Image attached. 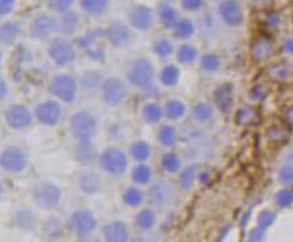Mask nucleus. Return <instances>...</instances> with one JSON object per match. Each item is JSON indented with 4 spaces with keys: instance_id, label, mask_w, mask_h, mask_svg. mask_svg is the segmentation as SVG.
I'll use <instances>...</instances> for the list:
<instances>
[{
    "instance_id": "38",
    "label": "nucleus",
    "mask_w": 293,
    "mask_h": 242,
    "mask_svg": "<svg viewBox=\"0 0 293 242\" xmlns=\"http://www.w3.org/2000/svg\"><path fill=\"white\" fill-rule=\"evenodd\" d=\"M130 156L137 162H146L152 156V147L146 141H137L131 145Z\"/></svg>"
},
{
    "instance_id": "47",
    "label": "nucleus",
    "mask_w": 293,
    "mask_h": 242,
    "mask_svg": "<svg viewBox=\"0 0 293 242\" xmlns=\"http://www.w3.org/2000/svg\"><path fill=\"white\" fill-rule=\"evenodd\" d=\"M275 218H276V215L270 210L260 211L259 215H257V225L264 229H268L275 222Z\"/></svg>"
},
{
    "instance_id": "48",
    "label": "nucleus",
    "mask_w": 293,
    "mask_h": 242,
    "mask_svg": "<svg viewBox=\"0 0 293 242\" xmlns=\"http://www.w3.org/2000/svg\"><path fill=\"white\" fill-rule=\"evenodd\" d=\"M292 193L288 190H280L279 193L275 195V202L279 208H285L292 202Z\"/></svg>"
},
{
    "instance_id": "7",
    "label": "nucleus",
    "mask_w": 293,
    "mask_h": 242,
    "mask_svg": "<svg viewBox=\"0 0 293 242\" xmlns=\"http://www.w3.org/2000/svg\"><path fill=\"white\" fill-rule=\"evenodd\" d=\"M128 94L129 90L126 83L119 78H115V76H110V78L103 79L102 86H100L102 99H103L104 103L109 104V106H113V107L123 103L124 99L128 98Z\"/></svg>"
},
{
    "instance_id": "28",
    "label": "nucleus",
    "mask_w": 293,
    "mask_h": 242,
    "mask_svg": "<svg viewBox=\"0 0 293 242\" xmlns=\"http://www.w3.org/2000/svg\"><path fill=\"white\" fill-rule=\"evenodd\" d=\"M163 113L172 121H179L181 118H183L185 114H186V106H185L182 100L170 99L166 102Z\"/></svg>"
},
{
    "instance_id": "17",
    "label": "nucleus",
    "mask_w": 293,
    "mask_h": 242,
    "mask_svg": "<svg viewBox=\"0 0 293 242\" xmlns=\"http://www.w3.org/2000/svg\"><path fill=\"white\" fill-rule=\"evenodd\" d=\"M214 104L221 113H229L235 103V89L231 83H222L213 93Z\"/></svg>"
},
{
    "instance_id": "34",
    "label": "nucleus",
    "mask_w": 293,
    "mask_h": 242,
    "mask_svg": "<svg viewBox=\"0 0 293 242\" xmlns=\"http://www.w3.org/2000/svg\"><path fill=\"white\" fill-rule=\"evenodd\" d=\"M152 178V169L145 162H139V165H137L131 171V180L134 181L135 185H148Z\"/></svg>"
},
{
    "instance_id": "5",
    "label": "nucleus",
    "mask_w": 293,
    "mask_h": 242,
    "mask_svg": "<svg viewBox=\"0 0 293 242\" xmlns=\"http://www.w3.org/2000/svg\"><path fill=\"white\" fill-rule=\"evenodd\" d=\"M99 165L107 174L113 177H121L128 170L129 159L123 150L118 147H109L100 152Z\"/></svg>"
},
{
    "instance_id": "41",
    "label": "nucleus",
    "mask_w": 293,
    "mask_h": 242,
    "mask_svg": "<svg viewBox=\"0 0 293 242\" xmlns=\"http://www.w3.org/2000/svg\"><path fill=\"white\" fill-rule=\"evenodd\" d=\"M15 222L23 230H31L36 224V218L31 210H19L15 214Z\"/></svg>"
},
{
    "instance_id": "46",
    "label": "nucleus",
    "mask_w": 293,
    "mask_h": 242,
    "mask_svg": "<svg viewBox=\"0 0 293 242\" xmlns=\"http://www.w3.org/2000/svg\"><path fill=\"white\" fill-rule=\"evenodd\" d=\"M266 137L275 143H281L285 141V131L280 125H272L266 130Z\"/></svg>"
},
{
    "instance_id": "42",
    "label": "nucleus",
    "mask_w": 293,
    "mask_h": 242,
    "mask_svg": "<svg viewBox=\"0 0 293 242\" xmlns=\"http://www.w3.org/2000/svg\"><path fill=\"white\" fill-rule=\"evenodd\" d=\"M256 118V108L253 106H244V107L238 108L236 113L235 122L237 126H246L252 123Z\"/></svg>"
},
{
    "instance_id": "19",
    "label": "nucleus",
    "mask_w": 293,
    "mask_h": 242,
    "mask_svg": "<svg viewBox=\"0 0 293 242\" xmlns=\"http://www.w3.org/2000/svg\"><path fill=\"white\" fill-rule=\"evenodd\" d=\"M273 55V42L266 36H259L250 45V56L256 63L268 60Z\"/></svg>"
},
{
    "instance_id": "14",
    "label": "nucleus",
    "mask_w": 293,
    "mask_h": 242,
    "mask_svg": "<svg viewBox=\"0 0 293 242\" xmlns=\"http://www.w3.org/2000/svg\"><path fill=\"white\" fill-rule=\"evenodd\" d=\"M104 38L115 49H123L130 43L131 31L123 21H114L104 31Z\"/></svg>"
},
{
    "instance_id": "26",
    "label": "nucleus",
    "mask_w": 293,
    "mask_h": 242,
    "mask_svg": "<svg viewBox=\"0 0 293 242\" xmlns=\"http://www.w3.org/2000/svg\"><path fill=\"white\" fill-rule=\"evenodd\" d=\"M157 139L163 147H174L178 142V134L172 125H162L157 133Z\"/></svg>"
},
{
    "instance_id": "11",
    "label": "nucleus",
    "mask_w": 293,
    "mask_h": 242,
    "mask_svg": "<svg viewBox=\"0 0 293 242\" xmlns=\"http://www.w3.org/2000/svg\"><path fill=\"white\" fill-rule=\"evenodd\" d=\"M0 166L8 173H20L27 166V154L17 146H10L0 156Z\"/></svg>"
},
{
    "instance_id": "45",
    "label": "nucleus",
    "mask_w": 293,
    "mask_h": 242,
    "mask_svg": "<svg viewBox=\"0 0 293 242\" xmlns=\"http://www.w3.org/2000/svg\"><path fill=\"white\" fill-rule=\"evenodd\" d=\"M74 2L75 0H46L47 7L51 11L59 12V14H63L66 11L71 10Z\"/></svg>"
},
{
    "instance_id": "4",
    "label": "nucleus",
    "mask_w": 293,
    "mask_h": 242,
    "mask_svg": "<svg viewBox=\"0 0 293 242\" xmlns=\"http://www.w3.org/2000/svg\"><path fill=\"white\" fill-rule=\"evenodd\" d=\"M49 93L60 102L73 103L78 95V82L73 75L58 74L50 80Z\"/></svg>"
},
{
    "instance_id": "39",
    "label": "nucleus",
    "mask_w": 293,
    "mask_h": 242,
    "mask_svg": "<svg viewBox=\"0 0 293 242\" xmlns=\"http://www.w3.org/2000/svg\"><path fill=\"white\" fill-rule=\"evenodd\" d=\"M193 113V117L196 121H198L200 123H206L213 118V107L212 104L205 103V102H200L197 103L196 106L192 110Z\"/></svg>"
},
{
    "instance_id": "53",
    "label": "nucleus",
    "mask_w": 293,
    "mask_h": 242,
    "mask_svg": "<svg viewBox=\"0 0 293 242\" xmlns=\"http://www.w3.org/2000/svg\"><path fill=\"white\" fill-rule=\"evenodd\" d=\"M7 94H8L7 83H6L3 78L0 76V100H3L4 98L7 97Z\"/></svg>"
},
{
    "instance_id": "21",
    "label": "nucleus",
    "mask_w": 293,
    "mask_h": 242,
    "mask_svg": "<svg viewBox=\"0 0 293 242\" xmlns=\"http://www.w3.org/2000/svg\"><path fill=\"white\" fill-rule=\"evenodd\" d=\"M158 17L161 25L165 28H168V30H173L177 21H178L177 11L169 3H166V2L158 4Z\"/></svg>"
},
{
    "instance_id": "30",
    "label": "nucleus",
    "mask_w": 293,
    "mask_h": 242,
    "mask_svg": "<svg viewBox=\"0 0 293 242\" xmlns=\"http://www.w3.org/2000/svg\"><path fill=\"white\" fill-rule=\"evenodd\" d=\"M122 201L129 208H138L145 201V194L137 186H130L122 194Z\"/></svg>"
},
{
    "instance_id": "10",
    "label": "nucleus",
    "mask_w": 293,
    "mask_h": 242,
    "mask_svg": "<svg viewBox=\"0 0 293 242\" xmlns=\"http://www.w3.org/2000/svg\"><path fill=\"white\" fill-rule=\"evenodd\" d=\"M35 118L41 125L49 127L56 126L62 118V106L55 99L43 100L35 107Z\"/></svg>"
},
{
    "instance_id": "9",
    "label": "nucleus",
    "mask_w": 293,
    "mask_h": 242,
    "mask_svg": "<svg viewBox=\"0 0 293 242\" xmlns=\"http://www.w3.org/2000/svg\"><path fill=\"white\" fill-rule=\"evenodd\" d=\"M97 218L93 211L87 209H79L75 210L70 215V228L79 237H86L97 229Z\"/></svg>"
},
{
    "instance_id": "33",
    "label": "nucleus",
    "mask_w": 293,
    "mask_h": 242,
    "mask_svg": "<svg viewBox=\"0 0 293 242\" xmlns=\"http://www.w3.org/2000/svg\"><path fill=\"white\" fill-rule=\"evenodd\" d=\"M173 30H174L176 38L181 39V40H187V39L192 38L194 35V32H196L194 23L190 20V19H186V17L178 19V21H177Z\"/></svg>"
},
{
    "instance_id": "2",
    "label": "nucleus",
    "mask_w": 293,
    "mask_h": 242,
    "mask_svg": "<svg viewBox=\"0 0 293 242\" xmlns=\"http://www.w3.org/2000/svg\"><path fill=\"white\" fill-rule=\"evenodd\" d=\"M97 127V118L87 110L76 111L70 118V130L78 143H93Z\"/></svg>"
},
{
    "instance_id": "18",
    "label": "nucleus",
    "mask_w": 293,
    "mask_h": 242,
    "mask_svg": "<svg viewBox=\"0 0 293 242\" xmlns=\"http://www.w3.org/2000/svg\"><path fill=\"white\" fill-rule=\"evenodd\" d=\"M103 239L107 242H126L130 239L128 225L122 221H111L103 226Z\"/></svg>"
},
{
    "instance_id": "6",
    "label": "nucleus",
    "mask_w": 293,
    "mask_h": 242,
    "mask_svg": "<svg viewBox=\"0 0 293 242\" xmlns=\"http://www.w3.org/2000/svg\"><path fill=\"white\" fill-rule=\"evenodd\" d=\"M49 58L56 67H67L75 62L76 50L73 43L65 38H55L49 46Z\"/></svg>"
},
{
    "instance_id": "44",
    "label": "nucleus",
    "mask_w": 293,
    "mask_h": 242,
    "mask_svg": "<svg viewBox=\"0 0 293 242\" xmlns=\"http://www.w3.org/2000/svg\"><path fill=\"white\" fill-rule=\"evenodd\" d=\"M266 75L270 78L272 80H276V82H283V80L288 79L289 76V70L286 69L285 66L280 64V63H275V64H270L266 70Z\"/></svg>"
},
{
    "instance_id": "51",
    "label": "nucleus",
    "mask_w": 293,
    "mask_h": 242,
    "mask_svg": "<svg viewBox=\"0 0 293 242\" xmlns=\"http://www.w3.org/2000/svg\"><path fill=\"white\" fill-rule=\"evenodd\" d=\"M265 97L266 93L261 86H255L252 90H250V94H249V98H250L253 102H260V100H262Z\"/></svg>"
},
{
    "instance_id": "54",
    "label": "nucleus",
    "mask_w": 293,
    "mask_h": 242,
    "mask_svg": "<svg viewBox=\"0 0 293 242\" xmlns=\"http://www.w3.org/2000/svg\"><path fill=\"white\" fill-rule=\"evenodd\" d=\"M264 23H266V25H272V26H275V25H277L279 23V17H277V15H270V14H268L266 15V19H265V16H264Z\"/></svg>"
},
{
    "instance_id": "58",
    "label": "nucleus",
    "mask_w": 293,
    "mask_h": 242,
    "mask_svg": "<svg viewBox=\"0 0 293 242\" xmlns=\"http://www.w3.org/2000/svg\"><path fill=\"white\" fill-rule=\"evenodd\" d=\"M2 56L3 55H2V50H0V62H2Z\"/></svg>"
},
{
    "instance_id": "32",
    "label": "nucleus",
    "mask_w": 293,
    "mask_h": 242,
    "mask_svg": "<svg viewBox=\"0 0 293 242\" xmlns=\"http://www.w3.org/2000/svg\"><path fill=\"white\" fill-rule=\"evenodd\" d=\"M181 166H182V161H181V158H179V156L177 152L168 151L165 152L162 156V158H161V167L165 170L166 173L169 174L179 173Z\"/></svg>"
},
{
    "instance_id": "12",
    "label": "nucleus",
    "mask_w": 293,
    "mask_h": 242,
    "mask_svg": "<svg viewBox=\"0 0 293 242\" xmlns=\"http://www.w3.org/2000/svg\"><path fill=\"white\" fill-rule=\"evenodd\" d=\"M149 204L154 208L162 209L169 206L174 200V191L169 182L159 180L150 186L148 191Z\"/></svg>"
},
{
    "instance_id": "16",
    "label": "nucleus",
    "mask_w": 293,
    "mask_h": 242,
    "mask_svg": "<svg viewBox=\"0 0 293 242\" xmlns=\"http://www.w3.org/2000/svg\"><path fill=\"white\" fill-rule=\"evenodd\" d=\"M220 15L231 27H238L244 21V14L237 0H222L220 3Z\"/></svg>"
},
{
    "instance_id": "40",
    "label": "nucleus",
    "mask_w": 293,
    "mask_h": 242,
    "mask_svg": "<svg viewBox=\"0 0 293 242\" xmlns=\"http://www.w3.org/2000/svg\"><path fill=\"white\" fill-rule=\"evenodd\" d=\"M75 158L80 163L89 165L95 158V151L93 149V143H78L75 149Z\"/></svg>"
},
{
    "instance_id": "55",
    "label": "nucleus",
    "mask_w": 293,
    "mask_h": 242,
    "mask_svg": "<svg viewBox=\"0 0 293 242\" xmlns=\"http://www.w3.org/2000/svg\"><path fill=\"white\" fill-rule=\"evenodd\" d=\"M197 178H198V181H200L201 184H206L207 181L211 180V175H209L207 171H201V173L197 174Z\"/></svg>"
},
{
    "instance_id": "56",
    "label": "nucleus",
    "mask_w": 293,
    "mask_h": 242,
    "mask_svg": "<svg viewBox=\"0 0 293 242\" xmlns=\"http://www.w3.org/2000/svg\"><path fill=\"white\" fill-rule=\"evenodd\" d=\"M284 50H285L286 52H293V42L292 40H286V42L284 43Z\"/></svg>"
},
{
    "instance_id": "15",
    "label": "nucleus",
    "mask_w": 293,
    "mask_h": 242,
    "mask_svg": "<svg viewBox=\"0 0 293 242\" xmlns=\"http://www.w3.org/2000/svg\"><path fill=\"white\" fill-rule=\"evenodd\" d=\"M130 25L138 31H148L154 23V14L153 10L143 4H137L129 12Z\"/></svg>"
},
{
    "instance_id": "52",
    "label": "nucleus",
    "mask_w": 293,
    "mask_h": 242,
    "mask_svg": "<svg viewBox=\"0 0 293 242\" xmlns=\"http://www.w3.org/2000/svg\"><path fill=\"white\" fill-rule=\"evenodd\" d=\"M15 7V0H0V15H7Z\"/></svg>"
},
{
    "instance_id": "29",
    "label": "nucleus",
    "mask_w": 293,
    "mask_h": 242,
    "mask_svg": "<svg viewBox=\"0 0 293 242\" xmlns=\"http://www.w3.org/2000/svg\"><path fill=\"white\" fill-rule=\"evenodd\" d=\"M181 74L178 67L174 64H166L159 73V82L165 87H174L178 84Z\"/></svg>"
},
{
    "instance_id": "43",
    "label": "nucleus",
    "mask_w": 293,
    "mask_h": 242,
    "mask_svg": "<svg viewBox=\"0 0 293 242\" xmlns=\"http://www.w3.org/2000/svg\"><path fill=\"white\" fill-rule=\"evenodd\" d=\"M153 51L159 58H168V56H170L173 54L174 47H173V43L170 42L169 39H157L154 45H153Z\"/></svg>"
},
{
    "instance_id": "13",
    "label": "nucleus",
    "mask_w": 293,
    "mask_h": 242,
    "mask_svg": "<svg viewBox=\"0 0 293 242\" xmlns=\"http://www.w3.org/2000/svg\"><path fill=\"white\" fill-rule=\"evenodd\" d=\"M6 123L14 130H23L32 123V114L25 104H12L6 110Z\"/></svg>"
},
{
    "instance_id": "22",
    "label": "nucleus",
    "mask_w": 293,
    "mask_h": 242,
    "mask_svg": "<svg viewBox=\"0 0 293 242\" xmlns=\"http://www.w3.org/2000/svg\"><path fill=\"white\" fill-rule=\"evenodd\" d=\"M135 228L141 230V232H149L157 224V215L152 209H142L138 214L135 215L134 219Z\"/></svg>"
},
{
    "instance_id": "23",
    "label": "nucleus",
    "mask_w": 293,
    "mask_h": 242,
    "mask_svg": "<svg viewBox=\"0 0 293 242\" xmlns=\"http://www.w3.org/2000/svg\"><path fill=\"white\" fill-rule=\"evenodd\" d=\"M79 27V15L75 11H66L63 12L60 21H59V28L62 30L63 34L73 35L75 34L76 30Z\"/></svg>"
},
{
    "instance_id": "49",
    "label": "nucleus",
    "mask_w": 293,
    "mask_h": 242,
    "mask_svg": "<svg viewBox=\"0 0 293 242\" xmlns=\"http://www.w3.org/2000/svg\"><path fill=\"white\" fill-rule=\"evenodd\" d=\"M265 230L266 229H264V228H261V226L257 225V228L252 229V230H250V233H249L248 241H250V242L264 241V239H265V237H266Z\"/></svg>"
},
{
    "instance_id": "57",
    "label": "nucleus",
    "mask_w": 293,
    "mask_h": 242,
    "mask_svg": "<svg viewBox=\"0 0 293 242\" xmlns=\"http://www.w3.org/2000/svg\"><path fill=\"white\" fill-rule=\"evenodd\" d=\"M253 3L257 4V6H264L265 3H268V2H270V0H252Z\"/></svg>"
},
{
    "instance_id": "24",
    "label": "nucleus",
    "mask_w": 293,
    "mask_h": 242,
    "mask_svg": "<svg viewBox=\"0 0 293 242\" xmlns=\"http://www.w3.org/2000/svg\"><path fill=\"white\" fill-rule=\"evenodd\" d=\"M20 35V26L16 21H7L0 27V42L12 46Z\"/></svg>"
},
{
    "instance_id": "59",
    "label": "nucleus",
    "mask_w": 293,
    "mask_h": 242,
    "mask_svg": "<svg viewBox=\"0 0 293 242\" xmlns=\"http://www.w3.org/2000/svg\"><path fill=\"white\" fill-rule=\"evenodd\" d=\"M0 195H2V185H0Z\"/></svg>"
},
{
    "instance_id": "27",
    "label": "nucleus",
    "mask_w": 293,
    "mask_h": 242,
    "mask_svg": "<svg viewBox=\"0 0 293 242\" xmlns=\"http://www.w3.org/2000/svg\"><path fill=\"white\" fill-rule=\"evenodd\" d=\"M80 8L90 16H100L109 8V0H80Z\"/></svg>"
},
{
    "instance_id": "35",
    "label": "nucleus",
    "mask_w": 293,
    "mask_h": 242,
    "mask_svg": "<svg viewBox=\"0 0 293 242\" xmlns=\"http://www.w3.org/2000/svg\"><path fill=\"white\" fill-rule=\"evenodd\" d=\"M102 82H103V78L100 75L98 71H86L80 76V84H82V89L86 91H95L102 86Z\"/></svg>"
},
{
    "instance_id": "36",
    "label": "nucleus",
    "mask_w": 293,
    "mask_h": 242,
    "mask_svg": "<svg viewBox=\"0 0 293 242\" xmlns=\"http://www.w3.org/2000/svg\"><path fill=\"white\" fill-rule=\"evenodd\" d=\"M197 174H198V166L197 165H189L185 169L181 170L178 178V185L182 190H189L190 187L193 186L194 181L197 180Z\"/></svg>"
},
{
    "instance_id": "25",
    "label": "nucleus",
    "mask_w": 293,
    "mask_h": 242,
    "mask_svg": "<svg viewBox=\"0 0 293 242\" xmlns=\"http://www.w3.org/2000/svg\"><path fill=\"white\" fill-rule=\"evenodd\" d=\"M163 115H165L163 108L158 103H154V102L146 103L142 107V118L149 125H157V123H159V122L162 121Z\"/></svg>"
},
{
    "instance_id": "1",
    "label": "nucleus",
    "mask_w": 293,
    "mask_h": 242,
    "mask_svg": "<svg viewBox=\"0 0 293 242\" xmlns=\"http://www.w3.org/2000/svg\"><path fill=\"white\" fill-rule=\"evenodd\" d=\"M126 79L131 86L138 90L145 91L148 94L155 91V69L148 58H139L131 63V66L126 73Z\"/></svg>"
},
{
    "instance_id": "50",
    "label": "nucleus",
    "mask_w": 293,
    "mask_h": 242,
    "mask_svg": "<svg viewBox=\"0 0 293 242\" xmlns=\"http://www.w3.org/2000/svg\"><path fill=\"white\" fill-rule=\"evenodd\" d=\"M181 6L185 11H198L202 7V0H181Z\"/></svg>"
},
{
    "instance_id": "37",
    "label": "nucleus",
    "mask_w": 293,
    "mask_h": 242,
    "mask_svg": "<svg viewBox=\"0 0 293 242\" xmlns=\"http://www.w3.org/2000/svg\"><path fill=\"white\" fill-rule=\"evenodd\" d=\"M201 70L206 74L217 73L221 69V59L216 52H205L204 55L201 56L200 62Z\"/></svg>"
},
{
    "instance_id": "8",
    "label": "nucleus",
    "mask_w": 293,
    "mask_h": 242,
    "mask_svg": "<svg viewBox=\"0 0 293 242\" xmlns=\"http://www.w3.org/2000/svg\"><path fill=\"white\" fill-rule=\"evenodd\" d=\"M59 23L56 17L49 14H38L30 23V36L35 40H47L58 31Z\"/></svg>"
},
{
    "instance_id": "20",
    "label": "nucleus",
    "mask_w": 293,
    "mask_h": 242,
    "mask_svg": "<svg viewBox=\"0 0 293 242\" xmlns=\"http://www.w3.org/2000/svg\"><path fill=\"white\" fill-rule=\"evenodd\" d=\"M78 186H79L80 191L87 195L95 194L100 190L102 187V181H100L99 175L94 171H86L79 177L78 181Z\"/></svg>"
},
{
    "instance_id": "3",
    "label": "nucleus",
    "mask_w": 293,
    "mask_h": 242,
    "mask_svg": "<svg viewBox=\"0 0 293 242\" xmlns=\"http://www.w3.org/2000/svg\"><path fill=\"white\" fill-rule=\"evenodd\" d=\"M32 200L36 206L43 210L55 209L62 200V190L54 182L40 181L32 189Z\"/></svg>"
},
{
    "instance_id": "31",
    "label": "nucleus",
    "mask_w": 293,
    "mask_h": 242,
    "mask_svg": "<svg viewBox=\"0 0 293 242\" xmlns=\"http://www.w3.org/2000/svg\"><path fill=\"white\" fill-rule=\"evenodd\" d=\"M176 58L181 64H192L198 58V50L190 43H183L177 50Z\"/></svg>"
}]
</instances>
